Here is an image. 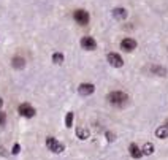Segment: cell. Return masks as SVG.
Here are the masks:
<instances>
[{"label":"cell","mask_w":168,"mask_h":160,"mask_svg":"<svg viewBox=\"0 0 168 160\" xmlns=\"http://www.w3.org/2000/svg\"><path fill=\"white\" fill-rule=\"evenodd\" d=\"M108 101L111 103V105H114V106H124V105H127V101H128V95L125 92L114 90V92H111L108 95Z\"/></svg>","instance_id":"6da1fadb"},{"label":"cell","mask_w":168,"mask_h":160,"mask_svg":"<svg viewBox=\"0 0 168 160\" xmlns=\"http://www.w3.org/2000/svg\"><path fill=\"white\" fill-rule=\"evenodd\" d=\"M73 19L76 21L79 25H87L89 21H90V16L86 10H76L73 13Z\"/></svg>","instance_id":"7a4b0ae2"},{"label":"cell","mask_w":168,"mask_h":160,"mask_svg":"<svg viewBox=\"0 0 168 160\" xmlns=\"http://www.w3.org/2000/svg\"><path fill=\"white\" fill-rule=\"evenodd\" d=\"M46 147H48L49 150H52V152H55V154H59V152L63 150V144H60L59 141L55 138H52V136L46 138Z\"/></svg>","instance_id":"3957f363"},{"label":"cell","mask_w":168,"mask_h":160,"mask_svg":"<svg viewBox=\"0 0 168 160\" xmlns=\"http://www.w3.org/2000/svg\"><path fill=\"white\" fill-rule=\"evenodd\" d=\"M106 59H108L109 65H113V67H116V68H120V67L124 65L122 57H120L119 54H116V52H109V54L106 55Z\"/></svg>","instance_id":"277c9868"},{"label":"cell","mask_w":168,"mask_h":160,"mask_svg":"<svg viewBox=\"0 0 168 160\" xmlns=\"http://www.w3.org/2000/svg\"><path fill=\"white\" fill-rule=\"evenodd\" d=\"M94 90H95V86L90 84V82H82L78 87L79 95H82V97H87V95H90V93H94Z\"/></svg>","instance_id":"5b68a950"},{"label":"cell","mask_w":168,"mask_h":160,"mask_svg":"<svg viewBox=\"0 0 168 160\" xmlns=\"http://www.w3.org/2000/svg\"><path fill=\"white\" fill-rule=\"evenodd\" d=\"M17 111H19V114L24 116V117H33L35 116V109H33V106L29 105V103H22V105H19Z\"/></svg>","instance_id":"8992f818"},{"label":"cell","mask_w":168,"mask_h":160,"mask_svg":"<svg viewBox=\"0 0 168 160\" xmlns=\"http://www.w3.org/2000/svg\"><path fill=\"white\" fill-rule=\"evenodd\" d=\"M81 46L86 51H94L97 48V41L92 38V36H82L81 38Z\"/></svg>","instance_id":"52a82bcc"},{"label":"cell","mask_w":168,"mask_h":160,"mask_svg":"<svg viewBox=\"0 0 168 160\" xmlns=\"http://www.w3.org/2000/svg\"><path fill=\"white\" fill-rule=\"evenodd\" d=\"M120 48H122L124 51H133L136 48V41L133 38H124L122 41H120Z\"/></svg>","instance_id":"ba28073f"},{"label":"cell","mask_w":168,"mask_h":160,"mask_svg":"<svg viewBox=\"0 0 168 160\" xmlns=\"http://www.w3.org/2000/svg\"><path fill=\"white\" fill-rule=\"evenodd\" d=\"M113 17L117 19V21L125 19V17H127V10H125V8H120V6L114 8V10H113Z\"/></svg>","instance_id":"9c48e42d"},{"label":"cell","mask_w":168,"mask_h":160,"mask_svg":"<svg viewBox=\"0 0 168 160\" xmlns=\"http://www.w3.org/2000/svg\"><path fill=\"white\" fill-rule=\"evenodd\" d=\"M128 150H130V155H132L133 158H141V155H144L143 154V149H139L135 143H132L128 146Z\"/></svg>","instance_id":"30bf717a"},{"label":"cell","mask_w":168,"mask_h":160,"mask_svg":"<svg viewBox=\"0 0 168 160\" xmlns=\"http://www.w3.org/2000/svg\"><path fill=\"white\" fill-rule=\"evenodd\" d=\"M24 65H25L24 57H21V55H16V57H13V67H14L16 70H21V68H24Z\"/></svg>","instance_id":"8fae6325"},{"label":"cell","mask_w":168,"mask_h":160,"mask_svg":"<svg viewBox=\"0 0 168 160\" xmlns=\"http://www.w3.org/2000/svg\"><path fill=\"white\" fill-rule=\"evenodd\" d=\"M89 130L87 128H84V127H78L76 128V136L79 138V139H87L89 138Z\"/></svg>","instance_id":"7c38bea8"},{"label":"cell","mask_w":168,"mask_h":160,"mask_svg":"<svg viewBox=\"0 0 168 160\" xmlns=\"http://www.w3.org/2000/svg\"><path fill=\"white\" fill-rule=\"evenodd\" d=\"M155 136L160 138V139H165V138L168 136V127H166V125H165V127H158V128L155 130Z\"/></svg>","instance_id":"4fadbf2b"},{"label":"cell","mask_w":168,"mask_h":160,"mask_svg":"<svg viewBox=\"0 0 168 160\" xmlns=\"http://www.w3.org/2000/svg\"><path fill=\"white\" fill-rule=\"evenodd\" d=\"M151 71L155 73V74H158V76H165V74H166V70H165L163 67H158V65H152Z\"/></svg>","instance_id":"5bb4252c"},{"label":"cell","mask_w":168,"mask_h":160,"mask_svg":"<svg viewBox=\"0 0 168 160\" xmlns=\"http://www.w3.org/2000/svg\"><path fill=\"white\" fill-rule=\"evenodd\" d=\"M73 119H74L73 112H71V111L67 112V116H65V127H67V128H70V127L73 125Z\"/></svg>","instance_id":"9a60e30c"},{"label":"cell","mask_w":168,"mask_h":160,"mask_svg":"<svg viewBox=\"0 0 168 160\" xmlns=\"http://www.w3.org/2000/svg\"><path fill=\"white\" fill-rule=\"evenodd\" d=\"M152 152H154V144H152V143H146V144L143 146V154L151 155Z\"/></svg>","instance_id":"2e32d148"},{"label":"cell","mask_w":168,"mask_h":160,"mask_svg":"<svg viewBox=\"0 0 168 160\" xmlns=\"http://www.w3.org/2000/svg\"><path fill=\"white\" fill-rule=\"evenodd\" d=\"M52 62L54 63H62L63 62V54L62 52H54L52 54Z\"/></svg>","instance_id":"e0dca14e"},{"label":"cell","mask_w":168,"mask_h":160,"mask_svg":"<svg viewBox=\"0 0 168 160\" xmlns=\"http://www.w3.org/2000/svg\"><path fill=\"white\" fill-rule=\"evenodd\" d=\"M5 122H6V114L3 111H0V125H5Z\"/></svg>","instance_id":"ac0fdd59"},{"label":"cell","mask_w":168,"mask_h":160,"mask_svg":"<svg viewBox=\"0 0 168 160\" xmlns=\"http://www.w3.org/2000/svg\"><path fill=\"white\" fill-rule=\"evenodd\" d=\"M19 150H21V146H19V144L16 143V144L13 146V150H11V152H13V154L16 155V154H19Z\"/></svg>","instance_id":"d6986e66"},{"label":"cell","mask_w":168,"mask_h":160,"mask_svg":"<svg viewBox=\"0 0 168 160\" xmlns=\"http://www.w3.org/2000/svg\"><path fill=\"white\" fill-rule=\"evenodd\" d=\"M106 139L108 141H114L116 138H114V133H111V131H106Z\"/></svg>","instance_id":"ffe728a7"},{"label":"cell","mask_w":168,"mask_h":160,"mask_svg":"<svg viewBox=\"0 0 168 160\" xmlns=\"http://www.w3.org/2000/svg\"><path fill=\"white\" fill-rule=\"evenodd\" d=\"M2 106H3V100H2V98H0V108H2Z\"/></svg>","instance_id":"44dd1931"},{"label":"cell","mask_w":168,"mask_h":160,"mask_svg":"<svg viewBox=\"0 0 168 160\" xmlns=\"http://www.w3.org/2000/svg\"><path fill=\"white\" fill-rule=\"evenodd\" d=\"M166 127H168V124H166Z\"/></svg>","instance_id":"7402d4cb"}]
</instances>
